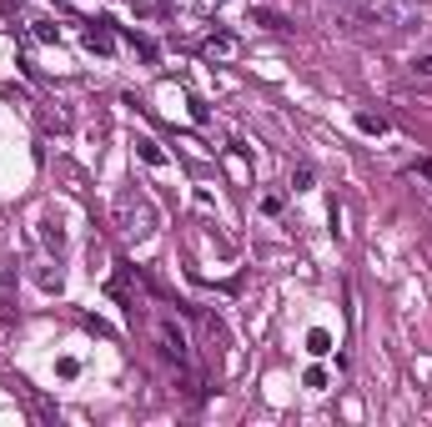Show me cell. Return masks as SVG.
I'll use <instances>...</instances> for the list:
<instances>
[{
	"instance_id": "5",
	"label": "cell",
	"mask_w": 432,
	"mask_h": 427,
	"mask_svg": "<svg viewBox=\"0 0 432 427\" xmlns=\"http://www.w3.org/2000/svg\"><path fill=\"white\" fill-rule=\"evenodd\" d=\"M357 131H362V136H382V131H387V121H382V116H367V111H362V116H357Z\"/></svg>"
},
{
	"instance_id": "8",
	"label": "cell",
	"mask_w": 432,
	"mask_h": 427,
	"mask_svg": "<svg viewBox=\"0 0 432 427\" xmlns=\"http://www.w3.org/2000/svg\"><path fill=\"white\" fill-rule=\"evenodd\" d=\"M413 71H417L422 81H432V56H417V60H413Z\"/></svg>"
},
{
	"instance_id": "3",
	"label": "cell",
	"mask_w": 432,
	"mask_h": 427,
	"mask_svg": "<svg viewBox=\"0 0 432 427\" xmlns=\"http://www.w3.org/2000/svg\"><path fill=\"white\" fill-rule=\"evenodd\" d=\"M136 156H141L146 166H161V161H166V156H161V146L151 141V136H141V141H136Z\"/></svg>"
},
{
	"instance_id": "7",
	"label": "cell",
	"mask_w": 432,
	"mask_h": 427,
	"mask_svg": "<svg viewBox=\"0 0 432 427\" xmlns=\"http://www.w3.org/2000/svg\"><path fill=\"white\" fill-rule=\"evenodd\" d=\"M292 186L307 191V186H312V166H297V171H292Z\"/></svg>"
},
{
	"instance_id": "1",
	"label": "cell",
	"mask_w": 432,
	"mask_h": 427,
	"mask_svg": "<svg viewBox=\"0 0 432 427\" xmlns=\"http://www.w3.org/2000/svg\"><path fill=\"white\" fill-rule=\"evenodd\" d=\"M151 332H156V347L166 352V357H176V362H186V332L171 322V317H156L151 322Z\"/></svg>"
},
{
	"instance_id": "9",
	"label": "cell",
	"mask_w": 432,
	"mask_h": 427,
	"mask_svg": "<svg viewBox=\"0 0 432 427\" xmlns=\"http://www.w3.org/2000/svg\"><path fill=\"white\" fill-rule=\"evenodd\" d=\"M56 372H60V377H76L81 367H76V357H60V362H56Z\"/></svg>"
},
{
	"instance_id": "2",
	"label": "cell",
	"mask_w": 432,
	"mask_h": 427,
	"mask_svg": "<svg viewBox=\"0 0 432 427\" xmlns=\"http://www.w3.org/2000/svg\"><path fill=\"white\" fill-rule=\"evenodd\" d=\"M201 51H206L211 60H226V56H236V35H226V31H222V35H211Z\"/></svg>"
},
{
	"instance_id": "6",
	"label": "cell",
	"mask_w": 432,
	"mask_h": 427,
	"mask_svg": "<svg viewBox=\"0 0 432 427\" xmlns=\"http://www.w3.org/2000/svg\"><path fill=\"white\" fill-rule=\"evenodd\" d=\"M85 46H91V51H101V56H111V46H116V40L106 35V31H85Z\"/></svg>"
},
{
	"instance_id": "10",
	"label": "cell",
	"mask_w": 432,
	"mask_h": 427,
	"mask_svg": "<svg viewBox=\"0 0 432 427\" xmlns=\"http://www.w3.org/2000/svg\"><path fill=\"white\" fill-rule=\"evenodd\" d=\"M35 40H56V26H51V20H35Z\"/></svg>"
},
{
	"instance_id": "4",
	"label": "cell",
	"mask_w": 432,
	"mask_h": 427,
	"mask_svg": "<svg viewBox=\"0 0 432 427\" xmlns=\"http://www.w3.org/2000/svg\"><path fill=\"white\" fill-rule=\"evenodd\" d=\"M307 352H312V357H327V352H332V332H322V327L307 332Z\"/></svg>"
},
{
	"instance_id": "11",
	"label": "cell",
	"mask_w": 432,
	"mask_h": 427,
	"mask_svg": "<svg viewBox=\"0 0 432 427\" xmlns=\"http://www.w3.org/2000/svg\"><path fill=\"white\" fill-rule=\"evenodd\" d=\"M417 171H422V176H427V181H432V161H417Z\"/></svg>"
}]
</instances>
